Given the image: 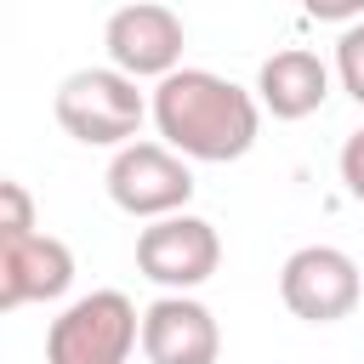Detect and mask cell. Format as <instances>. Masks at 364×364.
I'll return each mask as SVG.
<instances>
[{
	"label": "cell",
	"mask_w": 364,
	"mask_h": 364,
	"mask_svg": "<svg viewBox=\"0 0 364 364\" xmlns=\"http://www.w3.org/2000/svg\"><path fill=\"white\" fill-rule=\"evenodd\" d=\"M148 108H154L165 148L182 159H199V165L245 159L262 131V102L210 68H176L171 80L154 85Z\"/></svg>",
	"instance_id": "1"
},
{
	"label": "cell",
	"mask_w": 364,
	"mask_h": 364,
	"mask_svg": "<svg viewBox=\"0 0 364 364\" xmlns=\"http://www.w3.org/2000/svg\"><path fill=\"white\" fill-rule=\"evenodd\" d=\"M51 114L74 142L119 154V148H131V136L142 131V119L154 108L136 91V80H125L119 68H74L51 97Z\"/></svg>",
	"instance_id": "2"
},
{
	"label": "cell",
	"mask_w": 364,
	"mask_h": 364,
	"mask_svg": "<svg viewBox=\"0 0 364 364\" xmlns=\"http://www.w3.org/2000/svg\"><path fill=\"white\" fill-rule=\"evenodd\" d=\"M142 341V313L125 290H91L68 301L46 330V364H125Z\"/></svg>",
	"instance_id": "3"
},
{
	"label": "cell",
	"mask_w": 364,
	"mask_h": 364,
	"mask_svg": "<svg viewBox=\"0 0 364 364\" xmlns=\"http://www.w3.org/2000/svg\"><path fill=\"white\" fill-rule=\"evenodd\" d=\"M102 182H108V199L125 216H142V222L182 216L188 199H193V171L165 142H131V148H119L108 159V176Z\"/></svg>",
	"instance_id": "4"
},
{
	"label": "cell",
	"mask_w": 364,
	"mask_h": 364,
	"mask_svg": "<svg viewBox=\"0 0 364 364\" xmlns=\"http://www.w3.org/2000/svg\"><path fill=\"white\" fill-rule=\"evenodd\" d=\"M222 267V239L205 216H165V222H148L136 233V273L154 279L165 296H188L199 290L210 273Z\"/></svg>",
	"instance_id": "5"
},
{
	"label": "cell",
	"mask_w": 364,
	"mask_h": 364,
	"mask_svg": "<svg viewBox=\"0 0 364 364\" xmlns=\"http://www.w3.org/2000/svg\"><path fill=\"white\" fill-rule=\"evenodd\" d=\"M358 296H364L358 262L336 245H301L279 267V301L301 324H336L358 307Z\"/></svg>",
	"instance_id": "6"
},
{
	"label": "cell",
	"mask_w": 364,
	"mask_h": 364,
	"mask_svg": "<svg viewBox=\"0 0 364 364\" xmlns=\"http://www.w3.org/2000/svg\"><path fill=\"white\" fill-rule=\"evenodd\" d=\"M102 46H108V63L125 74V80H171L182 68V46H188V28L171 6H119L102 28Z\"/></svg>",
	"instance_id": "7"
},
{
	"label": "cell",
	"mask_w": 364,
	"mask_h": 364,
	"mask_svg": "<svg viewBox=\"0 0 364 364\" xmlns=\"http://www.w3.org/2000/svg\"><path fill=\"white\" fill-rule=\"evenodd\" d=\"M142 353L148 364H216L222 330L216 313L193 296H159L142 307Z\"/></svg>",
	"instance_id": "8"
},
{
	"label": "cell",
	"mask_w": 364,
	"mask_h": 364,
	"mask_svg": "<svg viewBox=\"0 0 364 364\" xmlns=\"http://www.w3.org/2000/svg\"><path fill=\"white\" fill-rule=\"evenodd\" d=\"M74 284V250L51 233L0 239V307L17 313L28 301H57Z\"/></svg>",
	"instance_id": "9"
},
{
	"label": "cell",
	"mask_w": 364,
	"mask_h": 364,
	"mask_svg": "<svg viewBox=\"0 0 364 364\" xmlns=\"http://www.w3.org/2000/svg\"><path fill=\"white\" fill-rule=\"evenodd\" d=\"M330 97V63L307 46H284L262 63L256 74V102L273 114V119H307L318 114Z\"/></svg>",
	"instance_id": "10"
},
{
	"label": "cell",
	"mask_w": 364,
	"mask_h": 364,
	"mask_svg": "<svg viewBox=\"0 0 364 364\" xmlns=\"http://www.w3.org/2000/svg\"><path fill=\"white\" fill-rule=\"evenodd\" d=\"M336 80L353 102H364V23H353L341 40H336Z\"/></svg>",
	"instance_id": "11"
},
{
	"label": "cell",
	"mask_w": 364,
	"mask_h": 364,
	"mask_svg": "<svg viewBox=\"0 0 364 364\" xmlns=\"http://www.w3.org/2000/svg\"><path fill=\"white\" fill-rule=\"evenodd\" d=\"M0 239H28L34 233V199L23 182H0Z\"/></svg>",
	"instance_id": "12"
},
{
	"label": "cell",
	"mask_w": 364,
	"mask_h": 364,
	"mask_svg": "<svg viewBox=\"0 0 364 364\" xmlns=\"http://www.w3.org/2000/svg\"><path fill=\"white\" fill-rule=\"evenodd\" d=\"M336 165H341V188H347V199L364 205V125L341 142V159H336Z\"/></svg>",
	"instance_id": "13"
}]
</instances>
